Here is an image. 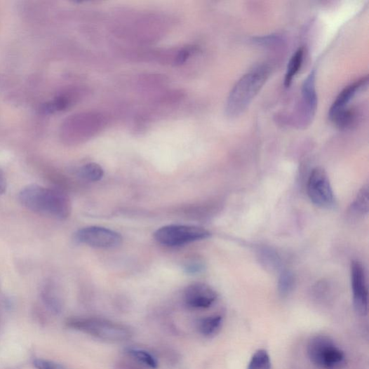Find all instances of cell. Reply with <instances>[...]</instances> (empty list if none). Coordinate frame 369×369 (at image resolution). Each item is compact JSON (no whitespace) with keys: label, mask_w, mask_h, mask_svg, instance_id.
Here are the masks:
<instances>
[{"label":"cell","mask_w":369,"mask_h":369,"mask_svg":"<svg viewBox=\"0 0 369 369\" xmlns=\"http://www.w3.org/2000/svg\"><path fill=\"white\" fill-rule=\"evenodd\" d=\"M79 175L86 180L98 182L102 178L104 171L98 164L89 163L83 166L79 170Z\"/></svg>","instance_id":"17"},{"label":"cell","mask_w":369,"mask_h":369,"mask_svg":"<svg viewBox=\"0 0 369 369\" xmlns=\"http://www.w3.org/2000/svg\"><path fill=\"white\" fill-rule=\"evenodd\" d=\"M34 363L37 369H67L62 364L44 359H36Z\"/></svg>","instance_id":"20"},{"label":"cell","mask_w":369,"mask_h":369,"mask_svg":"<svg viewBox=\"0 0 369 369\" xmlns=\"http://www.w3.org/2000/svg\"><path fill=\"white\" fill-rule=\"evenodd\" d=\"M125 353L131 359L144 366L150 368H156L158 367V362L155 357L145 350L137 348H128L126 349Z\"/></svg>","instance_id":"14"},{"label":"cell","mask_w":369,"mask_h":369,"mask_svg":"<svg viewBox=\"0 0 369 369\" xmlns=\"http://www.w3.org/2000/svg\"><path fill=\"white\" fill-rule=\"evenodd\" d=\"M203 269V263L199 261H192L187 263V266L184 267V271L187 274H195L200 273Z\"/></svg>","instance_id":"21"},{"label":"cell","mask_w":369,"mask_h":369,"mask_svg":"<svg viewBox=\"0 0 369 369\" xmlns=\"http://www.w3.org/2000/svg\"><path fill=\"white\" fill-rule=\"evenodd\" d=\"M307 352L313 364L324 369H338L346 363L344 352L326 335L312 336L308 341Z\"/></svg>","instance_id":"4"},{"label":"cell","mask_w":369,"mask_h":369,"mask_svg":"<svg viewBox=\"0 0 369 369\" xmlns=\"http://www.w3.org/2000/svg\"><path fill=\"white\" fill-rule=\"evenodd\" d=\"M217 297L215 290L203 283L189 285L183 293L184 304L194 309H207L213 306Z\"/></svg>","instance_id":"10"},{"label":"cell","mask_w":369,"mask_h":369,"mask_svg":"<svg viewBox=\"0 0 369 369\" xmlns=\"http://www.w3.org/2000/svg\"><path fill=\"white\" fill-rule=\"evenodd\" d=\"M20 203L32 212L46 217L65 220L71 215L72 203L62 191L29 184L18 194Z\"/></svg>","instance_id":"1"},{"label":"cell","mask_w":369,"mask_h":369,"mask_svg":"<svg viewBox=\"0 0 369 369\" xmlns=\"http://www.w3.org/2000/svg\"><path fill=\"white\" fill-rule=\"evenodd\" d=\"M67 325L70 328L111 344L128 341L133 336V332L129 327L102 318H72L68 321Z\"/></svg>","instance_id":"3"},{"label":"cell","mask_w":369,"mask_h":369,"mask_svg":"<svg viewBox=\"0 0 369 369\" xmlns=\"http://www.w3.org/2000/svg\"><path fill=\"white\" fill-rule=\"evenodd\" d=\"M295 277L291 272H283L279 281V293L281 297H287L293 292L295 286Z\"/></svg>","instance_id":"18"},{"label":"cell","mask_w":369,"mask_h":369,"mask_svg":"<svg viewBox=\"0 0 369 369\" xmlns=\"http://www.w3.org/2000/svg\"><path fill=\"white\" fill-rule=\"evenodd\" d=\"M7 179L2 170H0V195H3L7 191Z\"/></svg>","instance_id":"23"},{"label":"cell","mask_w":369,"mask_h":369,"mask_svg":"<svg viewBox=\"0 0 369 369\" xmlns=\"http://www.w3.org/2000/svg\"><path fill=\"white\" fill-rule=\"evenodd\" d=\"M351 276L354 309L364 317L368 313V286L364 268L358 260L351 262Z\"/></svg>","instance_id":"9"},{"label":"cell","mask_w":369,"mask_h":369,"mask_svg":"<svg viewBox=\"0 0 369 369\" xmlns=\"http://www.w3.org/2000/svg\"><path fill=\"white\" fill-rule=\"evenodd\" d=\"M271 70L268 64L257 66L235 83L226 103V114L229 117L236 118L243 114L267 82Z\"/></svg>","instance_id":"2"},{"label":"cell","mask_w":369,"mask_h":369,"mask_svg":"<svg viewBox=\"0 0 369 369\" xmlns=\"http://www.w3.org/2000/svg\"><path fill=\"white\" fill-rule=\"evenodd\" d=\"M74 240L79 243L98 248H113L122 243L121 235L109 229L100 227H88L78 230Z\"/></svg>","instance_id":"7"},{"label":"cell","mask_w":369,"mask_h":369,"mask_svg":"<svg viewBox=\"0 0 369 369\" xmlns=\"http://www.w3.org/2000/svg\"><path fill=\"white\" fill-rule=\"evenodd\" d=\"M116 369H142L133 363L121 361L116 364Z\"/></svg>","instance_id":"24"},{"label":"cell","mask_w":369,"mask_h":369,"mask_svg":"<svg viewBox=\"0 0 369 369\" xmlns=\"http://www.w3.org/2000/svg\"><path fill=\"white\" fill-rule=\"evenodd\" d=\"M368 83V76H363L354 83L342 90L332 105L329 112L331 119L337 114L349 109V105L358 92L363 89Z\"/></svg>","instance_id":"11"},{"label":"cell","mask_w":369,"mask_h":369,"mask_svg":"<svg viewBox=\"0 0 369 369\" xmlns=\"http://www.w3.org/2000/svg\"><path fill=\"white\" fill-rule=\"evenodd\" d=\"M192 52V48H186L181 50L175 59V63L177 65H182L187 62L189 58L191 56Z\"/></svg>","instance_id":"22"},{"label":"cell","mask_w":369,"mask_h":369,"mask_svg":"<svg viewBox=\"0 0 369 369\" xmlns=\"http://www.w3.org/2000/svg\"><path fill=\"white\" fill-rule=\"evenodd\" d=\"M318 103L316 72L315 70H312L305 79L302 88V100L299 114L300 126L307 127L310 125L317 112Z\"/></svg>","instance_id":"8"},{"label":"cell","mask_w":369,"mask_h":369,"mask_svg":"<svg viewBox=\"0 0 369 369\" xmlns=\"http://www.w3.org/2000/svg\"><path fill=\"white\" fill-rule=\"evenodd\" d=\"M248 369H271V360L267 351H257L250 359Z\"/></svg>","instance_id":"16"},{"label":"cell","mask_w":369,"mask_h":369,"mask_svg":"<svg viewBox=\"0 0 369 369\" xmlns=\"http://www.w3.org/2000/svg\"><path fill=\"white\" fill-rule=\"evenodd\" d=\"M70 100L67 97H60L54 101L44 105L43 111L46 114H53L57 112L63 111L68 107Z\"/></svg>","instance_id":"19"},{"label":"cell","mask_w":369,"mask_h":369,"mask_svg":"<svg viewBox=\"0 0 369 369\" xmlns=\"http://www.w3.org/2000/svg\"><path fill=\"white\" fill-rule=\"evenodd\" d=\"M210 233L199 227L168 225L157 229L155 240L166 246L177 247L209 239Z\"/></svg>","instance_id":"5"},{"label":"cell","mask_w":369,"mask_h":369,"mask_svg":"<svg viewBox=\"0 0 369 369\" xmlns=\"http://www.w3.org/2000/svg\"><path fill=\"white\" fill-rule=\"evenodd\" d=\"M223 318L221 315H213L201 319L198 323L200 333L206 337H213L221 330Z\"/></svg>","instance_id":"13"},{"label":"cell","mask_w":369,"mask_h":369,"mask_svg":"<svg viewBox=\"0 0 369 369\" xmlns=\"http://www.w3.org/2000/svg\"><path fill=\"white\" fill-rule=\"evenodd\" d=\"M368 187L362 188L351 206V212L355 215L363 216L368 213Z\"/></svg>","instance_id":"15"},{"label":"cell","mask_w":369,"mask_h":369,"mask_svg":"<svg viewBox=\"0 0 369 369\" xmlns=\"http://www.w3.org/2000/svg\"><path fill=\"white\" fill-rule=\"evenodd\" d=\"M307 193L316 206L330 208L335 205V195L328 175L322 168H316L311 171L307 182Z\"/></svg>","instance_id":"6"},{"label":"cell","mask_w":369,"mask_h":369,"mask_svg":"<svg viewBox=\"0 0 369 369\" xmlns=\"http://www.w3.org/2000/svg\"><path fill=\"white\" fill-rule=\"evenodd\" d=\"M304 49L299 48L290 59L284 77V86L289 88L293 84L294 78L300 72L304 61Z\"/></svg>","instance_id":"12"}]
</instances>
